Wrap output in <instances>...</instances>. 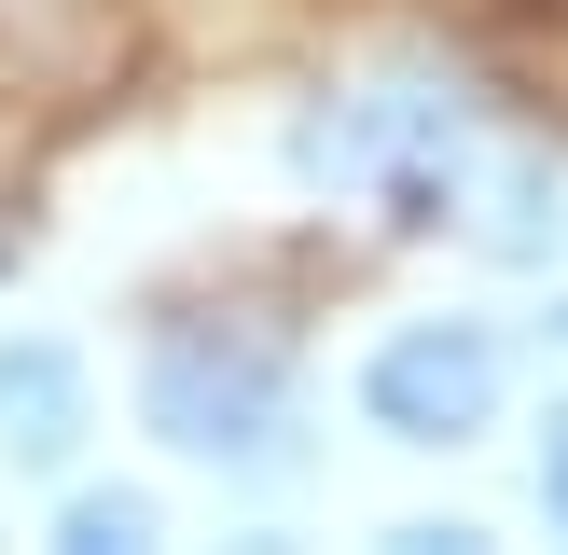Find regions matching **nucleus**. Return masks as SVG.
I'll use <instances>...</instances> for the list:
<instances>
[{
  "mask_svg": "<svg viewBox=\"0 0 568 555\" xmlns=\"http://www.w3.org/2000/svg\"><path fill=\"white\" fill-rule=\"evenodd\" d=\"M139 416H153L166 458L236 472V486L305 472V361L264 320H166L139 347Z\"/></svg>",
  "mask_w": 568,
  "mask_h": 555,
  "instance_id": "obj_1",
  "label": "nucleus"
},
{
  "mask_svg": "<svg viewBox=\"0 0 568 555\" xmlns=\"http://www.w3.org/2000/svg\"><path fill=\"white\" fill-rule=\"evenodd\" d=\"M292 167L333 194H375L403 236H444L471 194V98L458 83H361V98L292 125Z\"/></svg>",
  "mask_w": 568,
  "mask_h": 555,
  "instance_id": "obj_2",
  "label": "nucleus"
},
{
  "mask_svg": "<svg viewBox=\"0 0 568 555\" xmlns=\"http://www.w3.org/2000/svg\"><path fill=\"white\" fill-rule=\"evenodd\" d=\"M499 403H514V333L499 320H388L375 361H361V431L403 444V458H458V444L499 431Z\"/></svg>",
  "mask_w": 568,
  "mask_h": 555,
  "instance_id": "obj_3",
  "label": "nucleus"
},
{
  "mask_svg": "<svg viewBox=\"0 0 568 555\" xmlns=\"http://www.w3.org/2000/svg\"><path fill=\"white\" fill-rule=\"evenodd\" d=\"M83 416H98L83 347L14 333V347H0V458H14V472H70V458H83Z\"/></svg>",
  "mask_w": 568,
  "mask_h": 555,
  "instance_id": "obj_4",
  "label": "nucleus"
},
{
  "mask_svg": "<svg viewBox=\"0 0 568 555\" xmlns=\"http://www.w3.org/2000/svg\"><path fill=\"white\" fill-rule=\"evenodd\" d=\"M55 542L70 555H153L166 514H153V486H70L55 500Z\"/></svg>",
  "mask_w": 568,
  "mask_h": 555,
  "instance_id": "obj_5",
  "label": "nucleus"
},
{
  "mask_svg": "<svg viewBox=\"0 0 568 555\" xmlns=\"http://www.w3.org/2000/svg\"><path fill=\"white\" fill-rule=\"evenodd\" d=\"M555 222H568V209H555V167H541V153H499V222H471V236H486L499 264H541Z\"/></svg>",
  "mask_w": 568,
  "mask_h": 555,
  "instance_id": "obj_6",
  "label": "nucleus"
},
{
  "mask_svg": "<svg viewBox=\"0 0 568 555\" xmlns=\"http://www.w3.org/2000/svg\"><path fill=\"white\" fill-rule=\"evenodd\" d=\"M527 500H541V527L568 542V403L541 416V444H527Z\"/></svg>",
  "mask_w": 568,
  "mask_h": 555,
  "instance_id": "obj_7",
  "label": "nucleus"
},
{
  "mask_svg": "<svg viewBox=\"0 0 568 555\" xmlns=\"http://www.w3.org/2000/svg\"><path fill=\"white\" fill-rule=\"evenodd\" d=\"M541 333H555V347H568V305H555V320H541Z\"/></svg>",
  "mask_w": 568,
  "mask_h": 555,
  "instance_id": "obj_8",
  "label": "nucleus"
}]
</instances>
